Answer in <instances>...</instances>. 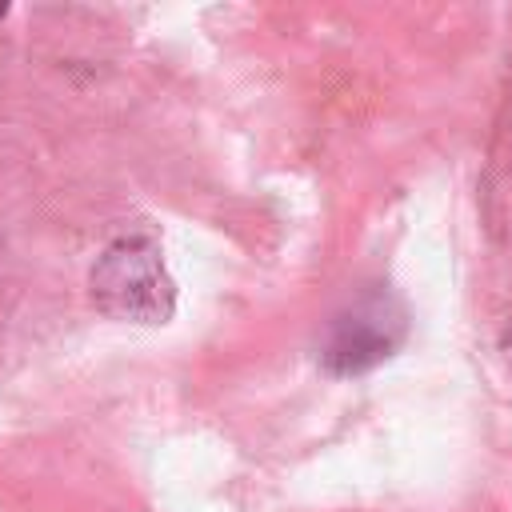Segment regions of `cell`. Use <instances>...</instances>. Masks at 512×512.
<instances>
[{"mask_svg": "<svg viewBox=\"0 0 512 512\" xmlns=\"http://www.w3.org/2000/svg\"><path fill=\"white\" fill-rule=\"evenodd\" d=\"M4 12H8V8H4V4H0V16H4Z\"/></svg>", "mask_w": 512, "mask_h": 512, "instance_id": "3957f363", "label": "cell"}, {"mask_svg": "<svg viewBox=\"0 0 512 512\" xmlns=\"http://www.w3.org/2000/svg\"><path fill=\"white\" fill-rule=\"evenodd\" d=\"M92 296L104 312L120 320L160 324L172 312V280L164 272L160 248L148 236H124L104 248L92 268Z\"/></svg>", "mask_w": 512, "mask_h": 512, "instance_id": "6da1fadb", "label": "cell"}, {"mask_svg": "<svg viewBox=\"0 0 512 512\" xmlns=\"http://www.w3.org/2000/svg\"><path fill=\"white\" fill-rule=\"evenodd\" d=\"M400 336H404V312L396 308L392 296L372 292L332 320L324 364L332 372H364L376 360H384L400 344Z\"/></svg>", "mask_w": 512, "mask_h": 512, "instance_id": "7a4b0ae2", "label": "cell"}]
</instances>
